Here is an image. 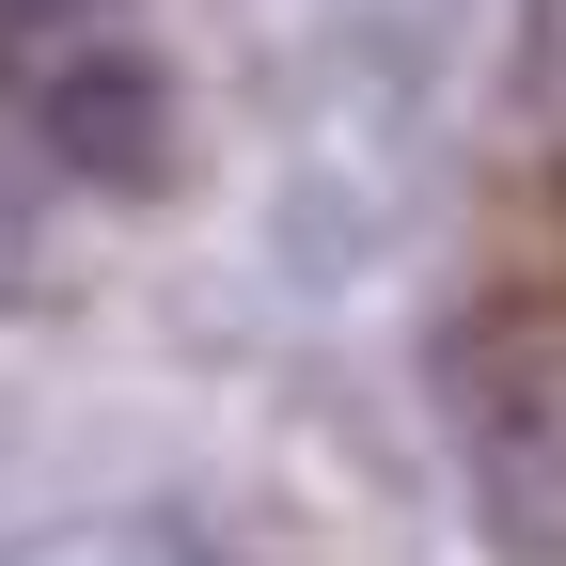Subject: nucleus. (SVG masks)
Here are the masks:
<instances>
[{"instance_id":"f03ea898","label":"nucleus","mask_w":566,"mask_h":566,"mask_svg":"<svg viewBox=\"0 0 566 566\" xmlns=\"http://www.w3.org/2000/svg\"><path fill=\"white\" fill-rule=\"evenodd\" d=\"M0 111L80 174H158L174 158V80L126 0H0Z\"/></svg>"},{"instance_id":"f257e3e1","label":"nucleus","mask_w":566,"mask_h":566,"mask_svg":"<svg viewBox=\"0 0 566 566\" xmlns=\"http://www.w3.org/2000/svg\"><path fill=\"white\" fill-rule=\"evenodd\" d=\"M441 424L472 457V504L535 566H566V300H504L441 346Z\"/></svg>"}]
</instances>
